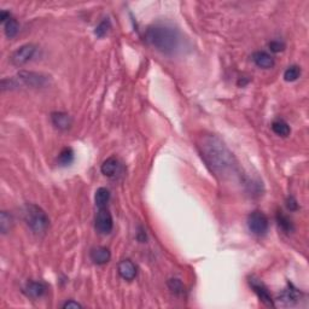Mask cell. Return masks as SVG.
I'll return each instance as SVG.
<instances>
[{"instance_id":"6da1fadb","label":"cell","mask_w":309,"mask_h":309,"mask_svg":"<svg viewBox=\"0 0 309 309\" xmlns=\"http://www.w3.org/2000/svg\"><path fill=\"white\" fill-rule=\"evenodd\" d=\"M198 149L203 161L216 176L227 179L237 173L234 155L217 135H203L198 143Z\"/></svg>"},{"instance_id":"7a4b0ae2","label":"cell","mask_w":309,"mask_h":309,"mask_svg":"<svg viewBox=\"0 0 309 309\" xmlns=\"http://www.w3.org/2000/svg\"><path fill=\"white\" fill-rule=\"evenodd\" d=\"M145 41L164 55H174L181 46V35L167 25H154L145 32Z\"/></svg>"},{"instance_id":"3957f363","label":"cell","mask_w":309,"mask_h":309,"mask_svg":"<svg viewBox=\"0 0 309 309\" xmlns=\"http://www.w3.org/2000/svg\"><path fill=\"white\" fill-rule=\"evenodd\" d=\"M25 221L35 234H43L50 227V219L43 208L37 204H27L25 208Z\"/></svg>"},{"instance_id":"277c9868","label":"cell","mask_w":309,"mask_h":309,"mask_svg":"<svg viewBox=\"0 0 309 309\" xmlns=\"http://www.w3.org/2000/svg\"><path fill=\"white\" fill-rule=\"evenodd\" d=\"M19 86H27L32 88H43L47 87L51 84V76L38 72H28L22 70L16 76Z\"/></svg>"},{"instance_id":"5b68a950","label":"cell","mask_w":309,"mask_h":309,"mask_svg":"<svg viewBox=\"0 0 309 309\" xmlns=\"http://www.w3.org/2000/svg\"><path fill=\"white\" fill-rule=\"evenodd\" d=\"M248 227L255 235H264L268 232L269 221L266 214L260 210L252 211L248 216Z\"/></svg>"},{"instance_id":"8992f818","label":"cell","mask_w":309,"mask_h":309,"mask_svg":"<svg viewBox=\"0 0 309 309\" xmlns=\"http://www.w3.org/2000/svg\"><path fill=\"white\" fill-rule=\"evenodd\" d=\"M94 227L97 232L103 235L110 234L114 228V220L110 211L108 210L107 207L99 208L98 213H97L96 219H94Z\"/></svg>"},{"instance_id":"52a82bcc","label":"cell","mask_w":309,"mask_h":309,"mask_svg":"<svg viewBox=\"0 0 309 309\" xmlns=\"http://www.w3.org/2000/svg\"><path fill=\"white\" fill-rule=\"evenodd\" d=\"M249 285L251 286V289L254 290V292L257 295L258 298H260L261 302L264 303L266 305H268V307H275L274 299H273V297L269 293L266 285H264L260 279L256 278V276H250Z\"/></svg>"},{"instance_id":"ba28073f","label":"cell","mask_w":309,"mask_h":309,"mask_svg":"<svg viewBox=\"0 0 309 309\" xmlns=\"http://www.w3.org/2000/svg\"><path fill=\"white\" fill-rule=\"evenodd\" d=\"M35 52H37V46L33 45V44H26V45L20 46L14 52L13 56H11V62L17 67L23 66L33 58Z\"/></svg>"},{"instance_id":"9c48e42d","label":"cell","mask_w":309,"mask_h":309,"mask_svg":"<svg viewBox=\"0 0 309 309\" xmlns=\"http://www.w3.org/2000/svg\"><path fill=\"white\" fill-rule=\"evenodd\" d=\"M23 292H25L26 296L31 297V298H41V297L46 295L47 285L43 281H28L27 284H26V286L23 287Z\"/></svg>"},{"instance_id":"30bf717a","label":"cell","mask_w":309,"mask_h":309,"mask_svg":"<svg viewBox=\"0 0 309 309\" xmlns=\"http://www.w3.org/2000/svg\"><path fill=\"white\" fill-rule=\"evenodd\" d=\"M299 292L298 290L295 289V287L292 286V285H289L287 286V289H285L281 292V295L278 297V299L276 301L280 302L281 305H285V307H292V305H295L297 302L299 301Z\"/></svg>"},{"instance_id":"8fae6325","label":"cell","mask_w":309,"mask_h":309,"mask_svg":"<svg viewBox=\"0 0 309 309\" xmlns=\"http://www.w3.org/2000/svg\"><path fill=\"white\" fill-rule=\"evenodd\" d=\"M117 269H119V274L121 275V278L127 281L133 280L135 276H137V273H138L137 266H135L133 261L129 260V258L122 260L121 262L119 263Z\"/></svg>"},{"instance_id":"7c38bea8","label":"cell","mask_w":309,"mask_h":309,"mask_svg":"<svg viewBox=\"0 0 309 309\" xmlns=\"http://www.w3.org/2000/svg\"><path fill=\"white\" fill-rule=\"evenodd\" d=\"M120 168H121V163H120V161L117 160L116 157H114V156H111V157L107 158V160L103 162L101 167V172L102 174L108 176V178H114V176L119 174Z\"/></svg>"},{"instance_id":"4fadbf2b","label":"cell","mask_w":309,"mask_h":309,"mask_svg":"<svg viewBox=\"0 0 309 309\" xmlns=\"http://www.w3.org/2000/svg\"><path fill=\"white\" fill-rule=\"evenodd\" d=\"M90 257L92 260L93 263L96 264H105L110 261L111 258V252L110 250L105 246H97V248H93L90 252Z\"/></svg>"},{"instance_id":"5bb4252c","label":"cell","mask_w":309,"mask_h":309,"mask_svg":"<svg viewBox=\"0 0 309 309\" xmlns=\"http://www.w3.org/2000/svg\"><path fill=\"white\" fill-rule=\"evenodd\" d=\"M51 121L54 123L56 128H58L60 131H67L72 127L73 125V119L69 114L67 113H54L51 115Z\"/></svg>"},{"instance_id":"9a60e30c","label":"cell","mask_w":309,"mask_h":309,"mask_svg":"<svg viewBox=\"0 0 309 309\" xmlns=\"http://www.w3.org/2000/svg\"><path fill=\"white\" fill-rule=\"evenodd\" d=\"M252 61L256 66L262 69H270L274 67V58L266 51H256L252 55Z\"/></svg>"},{"instance_id":"2e32d148","label":"cell","mask_w":309,"mask_h":309,"mask_svg":"<svg viewBox=\"0 0 309 309\" xmlns=\"http://www.w3.org/2000/svg\"><path fill=\"white\" fill-rule=\"evenodd\" d=\"M272 131L274 132L276 135H279V137H287V135H290L291 133V128L289 126V123H287L285 120L282 119H276L274 121L272 122Z\"/></svg>"},{"instance_id":"e0dca14e","label":"cell","mask_w":309,"mask_h":309,"mask_svg":"<svg viewBox=\"0 0 309 309\" xmlns=\"http://www.w3.org/2000/svg\"><path fill=\"white\" fill-rule=\"evenodd\" d=\"M110 201V191L107 187H99L94 195V202L98 208H105Z\"/></svg>"},{"instance_id":"ac0fdd59","label":"cell","mask_w":309,"mask_h":309,"mask_svg":"<svg viewBox=\"0 0 309 309\" xmlns=\"http://www.w3.org/2000/svg\"><path fill=\"white\" fill-rule=\"evenodd\" d=\"M276 222H278L279 228L287 234L293 232V229H295L293 228V223L290 220V217L285 215L282 211H278V214H276Z\"/></svg>"},{"instance_id":"d6986e66","label":"cell","mask_w":309,"mask_h":309,"mask_svg":"<svg viewBox=\"0 0 309 309\" xmlns=\"http://www.w3.org/2000/svg\"><path fill=\"white\" fill-rule=\"evenodd\" d=\"M74 151L72 148H64L58 155V164L62 167H68L74 162Z\"/></svg>"},{"instance_id":"ffe728a7","label":"cell","mask_w":309,"mask_h":309,"mask_svg":"<svg viewBox=\"0 0 309 309\" xmlns=\"http://www.w3.org/2000/svg\"><path fill=\"white\" fill-rule=\"evenodd\" d=\"M4 31H5V35L9 38V39H13L17 35L20 31V25L19 22H17L16 19H14V17H11L10 20H8L7 22L4 23Z\"/></svg>"},{"instance_id":"44dd1931","label":"cell","mask_w":309,"mask_h":309,"mask_svg":"<svg viewBox=\"0 0 309 309\" xmlns=\"http://www.w3.org/2000/svg\"><path fill=\"white\" fill-rule=\"evenodd\" d=\"M299 76H301V68L298 66H290L284 72V80L287 82H293L298 80Z\"/></svg>"},{"instance_id":"7402d4cb","label":"cell","mask_w":309,"mask_h":309,"mask_svg":"<svg viewBox=\"0 0 309 309\" xmlns=\"http://www.w3.org/2000/svg\"><path fill=\"white\" fill-rule=\"evenodd\" d=\"M11 225H13V219H11L10 214H8L7 211H2L0 214V231L3 234H7L10 231Z\"/></svg>"},{"instance_id":"603a6c76","label":"cell","mask_w":309,"mask_h":309,"mask_svg":"<svg viewBox=\"0 0 309 309\" xmlns=\"http://www.w3.org/2000/svg\"><path fill=\"white\" fill-rule=\"evenodd\" d=\"M110 29H111L110 21H109L108 19H105V20H103L98 26H97L96 29H94V34H96L98 38H103L109 33Z\"/></svg>"},{"instance_id":"cb8c5ba5","label":"cell","mask_w":309,"mask_h":309,"mask_svg":"<svg viewBox=\"0 0 309 309\" xmlns=\"http://www.w3.org/2000/svg\"><path fill=\"white\" fill-rule=\"evenodd\" d=\"M168 287L173 293H175V295H181V293L184 292V285H182L180 279H178V278L169 279Z\"/></svg>"},{"instance_id":"d4e9b609","label":"cell","mask_w":309,"mask_h":309,"mask_svg":"<svg viewBox=\"0 0 309 309\" xmlns=\"http://www.w3.org/2000/svg\"><path fill=\"white\" fill-rule=\"evenodd\" d=\"M269 50L272 52H275V54H278V52H281L282 50L285 49V44L282 43L280 40H273L269 43Z\"/></svg>"},{"instance_id":"484cf974","label":"cell","mask_w":309,"mask_h":309,"mask_svg":"<svg viewBox=\"0 0 309 309\" xmlns=\"http://www.w3.org/2000/svg\"><path fill=\"white\" fill-rule=\"evenodd\" d=\"M286 207L289 208L291 211H293V210H296L297 208H298V204H297V201L295 198H293V197H289V198H287V201H286Z\"/></svg>"},{"instance_id":"4316f807","label":"cell","mask_w":309,"mask_h":309,"mask_svg":"<svg viewBox=\"0 0 309 309\" xmlns=\"http://www.w3.org/2000/svg\"><path fill=\"white\" fill-rule=\"evenodd\" d=\"M63 308H68V309H70V308H82V304H80V303L79 302H75V301H73V299H69V301H67L66 303H64L63 304Z\"/></svg>"},{"instance_id":"83f0119b","label":"cell","mask_w":309,"mask_h":309,"mask_svg":"<svg viewBox=\"0 0 309 309\" xmlns=\"http://www.w3.org/2000/svg\"><path fill=\"white\" fill-rule=\"evenodd\" d=\"M11 15H10V13H8V11H5V10H3L2 13H0V22H3V23H5L7 22L8 20H10L11 19Z\"/></svg>"}]
</instances>
